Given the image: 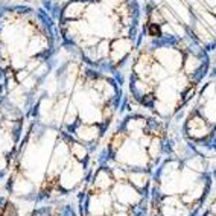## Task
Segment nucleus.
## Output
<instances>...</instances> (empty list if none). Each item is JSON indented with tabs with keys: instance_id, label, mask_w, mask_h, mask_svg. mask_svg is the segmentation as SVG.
<instances>
[{
	"instance_id": "obj_1",
	"label": "nucleus",
	"mask_w": 216,
	"mask_h": 216,
	"mask_svg": "<svg viewBox=\"0 0 216 216\" xmlns=\"http://www.w3.org/2000/svg\"><path fill=\"white\" fill-rule=\"evenodd\" d=\"M151 34H152V35L157 34V35H158V29H157V28H152V29H151Z\"/></svg>"
}]
</instances>
